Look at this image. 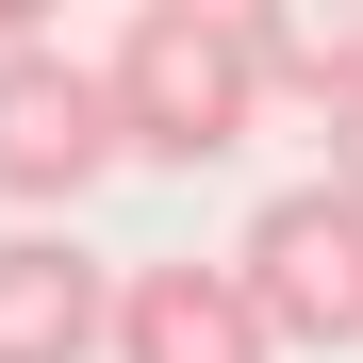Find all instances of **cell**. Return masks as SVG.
I'll return each mask as SVG.
<instances>
[{
    "instance_id": "1",
    "label": "cell",
    "mask_w": 363,
    "mask_h": 363,
    "mask_svg": "<svg viewBox=\"0 0 363 363\" xmlns=\"http://www.w3.org/2000/svg\"><path fill=\"white\" fill-rule=\"evenodd\" d=\"M99 83H116V133H133V165H231L264 133V50L231 0H133L99 50Z\"/></svg>"
},
{
    "instance_id": "2",
    "label": "cell",
    "mask_w": 363,
    "mask_h": 363,
    "mask_svg": "<svg viewBox=\"0 0 363 363\" xmlns=\"http://www.w3.org/2000/svg\"><path fill=\"white\" fill-rule=\"evenodd\" d=\"M231 264H248V297H264V330L281 347H363V199H347V182L314 165V182H281V199L248 215V248H231Z\"/></svg>"
},
{
    "instance_id": "3",
    "label": "cell",
    "mask_w": 363,
    "mask_h": 363,
    "mask_svg": "<svg viewBox=\"0 0 363 363\" xmlns=\"http://www.w3.org/2000/svg\"><path fill=\"white\" fill-rule=\"evenodd\" d=\"M116 149H133V133H116V83L99 67H67L50 33L0 50V199H17V215H67Z\"/></svg>"
},
{
    "instance_id": "4",
    "label": "cell",
    "mask_w": 363,
    "mask_h": 363,
    "mask_svg": "<svg viewBox=\"0 0 363 363\" xmlns=\"http://www.w3.org/2000/svg\"><path fill=\"white\" fill-rule=\"evenodd\" d=\"M116 363H281L248 264H116Z\"/></svg>"
},
{
    "instance_id": "5",
    "label": "cell",
    "mask_w": 363,
    "mask_h": 363,
    "mask_svg": "<svg viewBox=\"0 0 363 363\" xmlns=\"http://www.w3.org/2000/svg\"><path fill=\"white\" fill-rule=\"evenodd\" d=\"M116 347V264L67 231H0V363H99Z\"/></svg>"
},
{
    "instance_id": "6",
    "label": "cell",
    "mask_w": 363,
    "mask_h": 363,
    "mask_svg": "<svg viewBox=\"0 0 363 363\" xmlns=\"http://www.w3.org/2000/svg\"><path fill=\"white\" fill-rule=\"evenodd\" d=\"M248 17V50H264V83L281 99H363V0H231Z\"/></svg>"
},
{
    "instance_id": "7",
    "label": "cell",
    "mask_w": 363,
    "mask_h": 363,
    "mask_svg": "<svg viewBox=\"0 0 363 363\" xmlns=\"http://www.w3.org/2000/svg\"><path fill=\"white\" fill-rule=\"evenodd\" d=\"M314 165H330L347 199H363V99H330V116H314Z\"/></svg>"
},
{
    "instance_id": "8",
    "label": "cell",
    "mask_w": 363,
    "mask_h": 363,
    "mask_svg": "<svg viewBox=\"0 0 363 363\" xmlns=\"http://www.w3.org/2000/svg\"><path fill=\"white\" fill-rule=\"evenodd\" d=\"M17 33H50V0H0V50H17Z\"/></svg>"
}]
</instances>
